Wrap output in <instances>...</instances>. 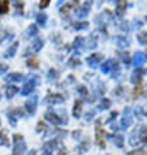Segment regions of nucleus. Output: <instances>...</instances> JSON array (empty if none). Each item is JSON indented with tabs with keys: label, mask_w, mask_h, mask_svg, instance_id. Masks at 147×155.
I'll return each instance as SVG.
<instances>
[{
	"label": "nucleus",
	"mask_w": 147,
	"mask_h": 155,
	"mask_svg": "<svg viewBox=\"0 0 147 155\" xmlns=\"http://www.w3.org/2000/svg\"><path fill=\"white\" fill-rule=\"evenodd\" d=\"M16 50H17V42H15V43H13V46H12L11 48H8V51L5 52V55H4V56H5V58L13 56V55H15V52H16Z\"/></svg>",
	"instance_id": "22"
},
{
	"label": "nucleus",
	"mask_w": 147,
	"mask_h": 155,
	"mask_svg": "<svg viewBox=\"0 0 147 155\" xmlns=\"http://www.w3.org/2000/svg\"><path fill=\"white\" fill-rule=\"evenodd\" d=\"M102 59H103V56H102L100 54H94V55H91L90 58H87V63H89L90 67H95L99 61H100Z\"/></svg>",
	"instance_id": "6"
},
{
	"label": "nucleus",
	"mask_w": 147,
	"mask_h": 155,
	"mask_svg": "<svg viewBox=\"0 0 147 155\" xmlns=\"http://www.w3.org/2000/svg\"><path fill=\"white\" fill-rule=\"evenodd\" d=\"M122 60L125 61V64H129V55H128V52H125V55H122Z\"/></svg>",
	"instance_id": "36"
},
{
	"label": "nucleus",
	"mask_w": 147,
	"mask_h": 155,
	"mask_svg": "<svg viewBox=\"0 0 147 155\" xmlns=\"http://www.w3.org/2000/svg\"><path fill=\"white\" fill-rule=\"evenodd\" d=\"M129 112H130V110L126 108V115H124L122 121H121V125H122L124 129H126L128 127H130V124H132V116L129 115Z\"/></svg>",
	"instance_id": "7"
},
{
	"label": "nucleus",
	"mask_w": 147,
	"mask_h": 155,
	"mask_svg": "<svg viewBox=\"0 0 147 155\" xmlns=\"http://www.w3.org/2000/svg\"><path fill=\"white\" fill-rule=\"evenodd\" d=\"M42 47H43V41L41 39V38L33 42V51H39Z\"/></svg>",
	"instance_id": "21"
},
{
	"label": "nucleus",
	"mask_w": 147,
	"mask_h": 155,
	"mask_svg": "<svg viewBox=\"0 0 147 155\" xmlns=\"http://www.w3.org/2000/svg\"><path fill=\"white\" fill-rule=\"evenodd\" d=\"M8 69V65L7 64H0V74H2V73H4Z\"/></svg>",
	"instance_id": "33"
},
{
	"label": "nucleus",
	"mask_w": 147,
	"mask_h": 155,
	"mask_svg": "<svg viewBox=\"0 0 147 155\" xmlns=\"http://www.w3.org/2000/svg\"><path fill=\"white\" fill-rule=\"evenodd\" d=\"M115 42H117V45L124 47V46H128V39H125L124 37H116L115 38Z\"/></svg>",
	"instance_id": "24"
},
{
	"label": "nucleus",
	"mask_w": 147,
	"mask_h": 155,
	"mask_svg": "<svg viewBox=\"0 0 147 155\" xmlns=\"http://www.w3.org/2000/svg\"><path fill=\"white\" fill-rule=\"evenodd\" d=\"M30 155H35V151H31V153H30Z\"/></svg>",
	"instance_id": "40"
},
{
	"label": "nucleus",
	"mask_w": 147,
	"mask_h": 155,
	"mask_svg": "<svg viewBox=\"0 0 147 155\" xmlns=\"http://www.w3.org/2000/svg\"><path fill=\"white\" fill-rule=\"evenodd\" d=\"M142 73H143V69H136L133 73V77H132V81L133 82H138V80L142 77Z\"/></svg>",
	"instance_id": "19"
},
{
	"label": "nucleus",
	"mask_w": 147,
	"mask_h": 155,
	"mask_svg": "<svg viewBox=\"0 0 147 155\" xmlns=\"http://www.w3.org/2000/svg\"><path fill=\"white\" fill-rule=\"evenodd\" d=\"M65 153H67V151H65V150H61V151H60V153H59V155H65Z\"/></svg>",
	"instance_id": "39"
},
{
	"label": "nucleus",
	"mask_w": 147,
	"mask_h": 155,
	"mask_svg": "<svg viewBox=\"0 0 147 155\" xmlns=\"http://www.w3.org/2000/svg\"><path fill=\"white\" fill-rule=\"evenodd\" d=\"M102 138H103V130L100 127V121H98V124H96V142L100 147H106V143Z\"/></svg>",
	"instance_id": "4"
},
{
	"label": "nucleus",
	"mask_w": 147,
	"mask_h": 155,
	"mask_svg": "<svg viewBox=\"0 0 147 155\" xmlns=\"http://www.w3.org/2000/svg\"><path fill=\"white\" fill-rule=\"evenodd\" d=\"M25 151V145L18 142V143H16L15 149H13V155H22Z\"/></svg>",
	"instance_id": "11"
},
{
	"label": "nucleus",
	"mask_w": 147,
	"mask_h": 155,
	"mask_svg": "<svg viewBox=\"0 0 147 155\" xmlns=\"http://www.w3.org/2000/svg\"><path fill=\"white\" fill-rule=\"evenodd\" d=\"M138 41H139L142 45H147V31L138 33Z\"/></svg>",
	"instance_id": "23"
},
{
	"label": "nucleus",
	"mask_w": 147,
	"mask_h": 155,
	"mask_svg": "<svg viewBox=\"0 0 147 155\" xmlns=\"http://www.w3.org/2000/svg\"><path fill=\"white\" fill-rule=\"evenodd\" d=\"M74 28H76V29H82V28H87V22H85V24H74Z\"/></svg>",
	"instance_id": "34"
},
{
	"label": "nucleus",
	"mask_w": 147,
	"mask_h": 155,
	"mask_svg": "<svg viewBox=\"0 0 147 155\" xmlns=\"http://www.w3.org/2000/svg\"><path fill=\"white\" fill-rule=\"evenodd\" d=\"M34 86H35V78H33V80L30 78L28 82L22 86V89H21V94H22V95H28V94H30L33 91Z\"/></svg>",
	"instance_id": "1"
},
{
	"label": "nucleus",
	"mask_w": 147,
	"mask_h": 155,
	"mask_svg": "<svg viewBox=\"0 0 147 155\" xmlns=\"http://www.w3.org/2000/svg\"><path fill=\"white\" fill-rule=\"evenodd\" d=\"M17 91H18V87H16V86H13V85L8 86V87H7V97L8 98H12Z\"/></svg>",
	"instance_id": "17"
},
{
	"label": "nucleus",
	"mask_w": 147,
	"mask_h": 155,
	"mask_svg": "<svg viewBox=\"0 0 147 155\" xmlns=\"http://www.w3.org/2000/svg\"><path fill=\"white\" fill-rule=\"evenodd\" d=\"M109 106H111L109 99H107V98H106V99H103V101H102V103H100V107H99V108H100V110H107Z\"/></svg>",
	"instance_id": "26"
},
{
	"label": "nucleus",
	"mask_w": 147,
	"mask_h": 155,
	"mask_svg": "<svg viewBox=\"0 0 147 155\" xmlns=\"http://www.w3.org/2000/svg\"><path fill=\"white\" fill-rule=\"evenodd\" d=\"M112 67H113V60H107V61L102 65V71L104 73H108Z\"/></svg>",
	"instance_id": "16"
},
{
	"label": "nucleus",
	"mask_w": 147,
	"mask_h": 155,
	"mask_svg": "<svg viewBox=\"0 0 147 155\" xmlns=\"http://www.w3.org/2000/svg\"><path fill=\"white\" fill-rule=\"evenodd\" d=\"M139 140H141V142L143 145H147V128L146 127H143L141 129V132H139Z\"/></svg>",
	"instance_id": "14"
},
{
	"label": "nucleus",
	"mask_w": 147,
	"mask_h": 155,
	"mask_svg": "<svg viewBox=\"0 0 147 155\" xmlns=\"http://www.w3.org/2000/svg\"><path fill=\"white\" fill-rule=\"evenodd\" d=\"M37 101H38V97H37V95H33V97L26 102V104H25V106H26V110H28L29 114H34V112H35Z\"/></svg>",
	"instance_id": "2"
},
{
	"label": "nucleus",
	"mask_w": 147,
	"mask_h": 155,
	"mask_svg": "<svg viewBox=\"0 0 147 155\" xmlns=\"http://www.w3.org/2000/svg\"><path fill=\"white\" fill-rule=\"evenodd\" d=\"M55 146H56V140L44 143V146H43V154L44 155H52V151L55 150Z\"/></svg>",
	"instance_id": "3"
},
{
	"label": "nucleus",
	"mask_w": 147,
	"mask_h": 155,
	"mask_svg": "<svg viewBox=\"0 0 147 155\" xmlns=\"http://www.w3.org/2000/svg\"><path fill=\"white\" fill-rule=\"evenodd\" d=\"M64 101V98L60 95V94H55V95H50L47 98V102L50 103H61Z\"/></svg>",
	"instance_id": "12"
},
{
	"label": "nucleus",
	"mask_w": 147,
	"mask_h": 155,
	"mask_svg": "<svg viewBox=\"0 0 147 155\" xmlns=\"http://www.w3.org/2000/svg\"><path fill=\"white\" fill-rule=\"evenodd\" d=\"M38 33V29L35 25H31V26L29 28V35H35V34Z\"/></svg>",
	"instance_id": "30"
},
{
	"label": "nucleus",
	"mask_w": 147,
	"mask_h": 155,
	"mask_svg": "<svg viewBox=\"0 0 147 155\" xmlns=\"http://www.w3.org/2000/svg\"><path fill=\"white\" fill-rule=\"evenodd\" d=\"M90 5H91V4H90V3H86L83 7H82V8H80V9L77 11V16H78L80 18H82V17H85L86 15H87L89 9H90Z\"/></svg>",
	"instance_id": "8"
},
{
	"label": "nucleus",
	"mask_w": 147,
	"mask_h": 155,
	"mask_svg": "<svg viewBox=\"0 0 147 155\" xmlns=\"http://www.w3.org/2000/svg\"><path fill=\"white\" fill-rule=\"evenodd\" d=\"M69 63H70V65H78V64H80V61L77 59H72Z\"/></svg>",
	"instance_id": "37"
},
{
	"label": "nucleus",
	"mask_w": 147,
	"mask_h": 155,
	"mask_svg": "<svg viewBox=\"0 0 147 155\" xmlns=\"http://www.w3.org/2000/svg\"><path fill=\"white\" fill-rule=\"evenodd\" d=\"M48 4H50L48 0H44V2H43V3H41V8H46L47 5H48Z\"/></svg>",
	"instance_id": "38"
},
{
	"label": "nucleus",
	"mask_w": 147,
	"mask_h": 155,
	"mask_svg": "<svg viewBox=\"0 0 147 155\" xmlns=\"http://www.w3.org/2000/svg\"><path fill=\"white\" fill-rule=\"evenodd\" d=\"M128 155H147L145 150H136V151H130L128 153Z\"/></svg>",
	"instance_id": "29"
},
{
	"label": "nucleus",
	"mask_w": 147,
	"mask_h": 155,
	"mask_svg": "<svg viewBox=\"0 0 147 155\" xmlns=\"http://www.w3.org/2000/svg\"><path fill=\"white\" fill-rule=\"evenodd\" d=\"M0 145H8V140H7V130L3 129L0 130Z\"/></svg>",
	"instance_id": "20"
},
{
	"label": "nucleus",
	"mask_w": 147,
	"mask_h": 155,
	"mask_svg": "<svg viewBox=\"0 0 147 155\" xmlns=\"http://www.w3.org/2000/svg\"><path fill=\"white\" fill-rule=\"evenodd\" d=\"M22 74H20V73H11V74L7 76V81H11V82H13V81H21L22 80Z\"/></svg>",
	"instance_id": "13"
},
{
	"label": "nucleus",
	"mask_w": 147,
	"mask_h": 155,
	"mask_svg": "<svg viewBox=\"0 0 147 155\" xmlns=\"http://www.w3.org/2000/svg\"><path fill=\"white\" fill-rule=\"evenodd\" d=\"M125 8H126V3H125V2H119V3H117V9H116V12H117L119 16L124 15Z\"/></svg>",
	"instance_id": "18"
},
{
	"label": "nucleus",
	"mask_w": 147,
	"mask_h": 155,
	"mask_svg": "<svg viewBox=\"0 0 147 155\" xmlns=\"http://www.w3.org/2000/svg\"><path fill=\"white\" fill-rule=\"evenodd\" d=\"M46 128V125L43 123H38V128H37V132H41V130H43V129Z\"/></svg>",
	"instance_id": "35"
},
{
	"label": "nucleus",
	"mask_w": 147,
	"mask_h": 155,
	"mask_svg": "<svg viewBox=\"0 0 147 155\" xmlns=\"http://www.w3.org/2000/svg\"><path fill=\"white\" fill-rule=\"evenodd\" d=\"M46 119L50 120V121L54 123V124H60V123H61L60 117H57V115L54 114V112H47V114H46Z\"/></svg>",
	"instance_id": "9"
},
{
	"label": "nucleus",
	"mask_w": 147,
	"mask_h": 155,
	"mask_svg": "<svg viewBox=\"0 0 147 155\" xmlns=\"http://www.w3.org/2000/svg\"><path fill=\"white\" fill-rule=\"evenodd\" d=\"M8 9H9V2L2 0V2H0V13H2V15L7 13Z\"/></svg>",
	"instance_id": "15"
},
{
	"label": "nucleus",
	"mask_w": 147,
	"mask_h": 155,
	"mask_svg": "<svg viewBox=\"0 0 147 155\" xmlns=\"http://www.w3.org/2000/svg\"><path fill=\"white\" fill-rule=\"evenodd\" d=\"M81 101L78 99V101H76V104L74 107H73V116L74 117H80V115H81V110H82V107H81Z\"/></svg>",
	"instance_id": "10"
},
{
	"label": "nucleus",
	"mask_w": 147,
	"mask_h": 155,
	"mask_svg": "<svg viewBox=\"0 0 147 155\" xmlns=\"http://www.w3.org/2000/svg\"><path fill=\"white\" fill-rule=\"evenodd\" d=\"M46 20H47V16L44 13H39L37 16V22L41 24V25H44L46 24Z\"/></svg>",
	"instance_id": "25"
},
{
	"label": "nucleus",
	"mask_w": 147,
	"mask_h": 155,
	"mask_svg": "<svg viewBox=\"0 0 147 155\" xmlns=\"http://www.w3.org/2000/svg\"><path fill=\"white\" fill-rule=\"evenodd\" d=\"M73 7V3H69V4H67L65 7H63V9H61V13H67V11H69L70 8Z\"/></svg>",
	"instance_id": "31"
},
{
	"label": "nucleus",
	"mask_w": 147,
	"mask_h": 155,
	"mask_svg": "<svg viewBox=\"0 0 147 155\" xmlns=\"http://www.w3.org/2000/svg\"><path fill=\"white\" fill-rule=\"evenodd\" d=\"M38 64H39V61H38L37 59H30L29 61H28V65L30 67V68H38Z\"/></svg>",
	"instance_id": "27"
},
{
	"label": "nucleus",
	"mask_w": 147,
	"mask_h": 155,
	"mask_svg": "<svg viewBox=\"0 0 147 155\" xmlns=\"http://www.w3.org/2000/svg\"><path fill=\"white\" fill-rule=\"evenodd\" d=\"M147 60V55L143 52H137L134 55V65H141Z\"/></svg>",
	"instance_id": "5"
},
{
	"label": "nucleus",
	"mask_w": 147,
	"mask_h": 155,
	"mask_svg": "<svg viewBox=\"0 0 147 155\" xmlns=\"http://www.w3.org/2000/svg\"><path fill=\"white\" fill-rule=\"evenodd\" d=\"M141 89H142L141 84H137V89H134V97H138V95H139V93H141Z\"/></svg>",
	"instance_id": "32"
},
{
	"label": "nucleus",
	"mask_w": 147,
	"mask_h": 155,
	"mask_svg": "<svg viewBox=\"0 0 147 155\" xmlns=\"http://www.w3.org/2000/svg\"><path fill=\"white\" fill-rule=\"evenodd\" d=\"M122 136H116L115 137V143L119 146V147H122Z\"/></svg>",
	"instance_id": "28"
}]
</instances>
